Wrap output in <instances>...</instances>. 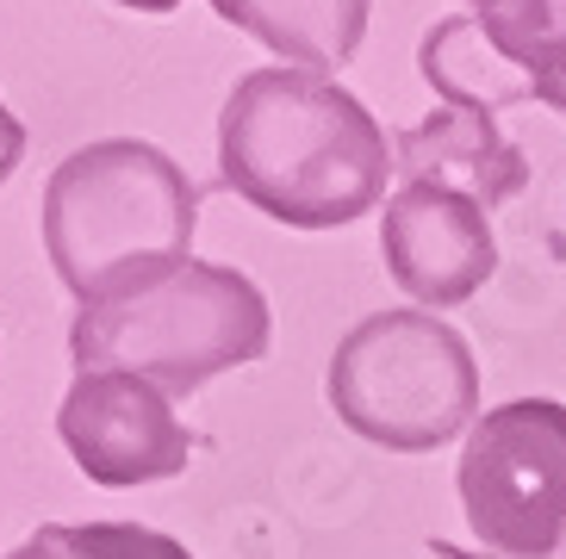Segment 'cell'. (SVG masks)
Listing matches in <instances>:
<instances>
[{
    "label": "cell",
    "instance_id": "cell-14",
    "mask_svg": "<svg viewBox=\"0 0 566 559\" xmlns=\"http://www.w3.org/2000/svg\"><path fill=\"white\" fill-rule=\"evenodd\" d=\"M430 553L436 559H504V553H485V547H454V541H430ZM542 559H566V541L554 547V553H542Z\"/></svg>",
    "mask_w": 566,
    "mask_h": 559
},
{
    "label": "cell",
    "instance_id": "cell-12",
    "mask_svg": "<svg viewBox=\"0 0 566 559\" xmlns=\"http://www.w3.org/2000/svg\"><path fill=\"white\" fill-rule=\"evenodd\" d=\"M7 559H193L175 535L144 523H44Z\"/></svg>",
    "mask_w": 566,
    "mask_h": 559
},
{
    "label": "cell",
    "instance_id": "cell-16",
    "mask_svg": "<svg viewBox=\"0 0 566 559\" xmlns=\"http://www.w3.org/2000/svg\"><path fill=\"white\" fill-rule=\"evenodd\" d=\"M542 106H554V113H566V82H554L548 94H542Z\"/></svg>",
    "mask_w": 566,
    "mask_h": 559
},
{
    "label": "cell",
    "instance_id": "cell-3",
    "mask_svg": "<svg viewBox=\"0 0 566 559\" xmlns=\"http://www.w3.org/2000/svg\"><path fill=\"white\" fill-rule=\"evenodd\" d=\"M274 312L262 286L237 267L187 262L156 286L113 305H87L69 324L75 373H137L175 392H200L206 379L268 355Z\"/></svg>",
    "mask_w": 566,
    "mask_h": 559
},
{
    "label": "cell",
    "instance_id": "cell-5",
    "mask_svg": "<svg viewBox=\"0 0 566 559\" xmlns=\"http://www.w3.org/2000/svg\"><path fill=\"white\" fill-rule=\"evenodd\" d=\"M461 510L485 553L542 559L566 541V404L511 398L467 429Z\"/></svg>",
    "mask_w": 566,
    "mask_h": 559
},
{
    "label": "cell",
    "instance_id": "cell-2",
    "mask_svg": "<svg viewBox=\"0 0 566 559\" xmlns=\"http://www.w3.org/2000/svg\"><path fill=\"white\" fill-rule=\"evenodd\" d=\"M44 255L87 305H113L193 262L200 187L144 137H101L69 149L44 181Z\"/></svg>",
    "mask_w": 566,
    "mask_h": 559
},
{
    "label": "cell",
    "instance_id": "cell-11",
    "mask_svg": "<svg viewBox=\"0 0 566 559\" xmlns=\"http://www.w3.org/2000/svg\"><path fill=\"white\" fill-rule=\"evenodd\" d=\"M480 32L535 87V99L566 82V0H467Z\"/></svg>",
    "mask_w": 566,
    "mask_h": 559
},
{
    "label": "cell",
    "instance_id": "cell-4",
    "mask_svg": "<svg viewBox=\"0 0 566 559\" xmlns=\"http://www.w3.org/2000/svg\"><path fill=\"white\" fill-rule=\"evenodd\" d=\"M331 411L386 454H436L480 423V361L436 312H374L336 342Z\"/></svg>",
    "mask_w": 566,
    "mask_h": 559
},
{
    "label": "cell",
    "instance_id": "cell-7",
    "mask_svg": "<svg viewBox=\"0 0 566 559\" xmlns=\"http://www.w3.org/2000/svg\"><path fill=\"white\" fill-rule=\"evenodd\" d=\"M386 274L411 305H461L499 274V236L480 199L436 181H405L380 212Z\"/></svg>",
    "mask_w": 566,
    "mask_h": 559
},
{
    "label": "cell",
    "instance_id": "cell-1",
    "mask_svg": "<svg viewBox=\"0 0 566 559\" xmlns=\"http://www.w3.org/2000/svg\"><path fill=\"white\" fill-rule=\"evenodd\" d=\"M399 168L380 118L331 75L255 68L218 113V175L243 205L293 231H343L386 199Z\"/></svg>",
    "mask_w": 566,
    "mask_h": 559
},
{
    "label": "cell",
    "instance_id": "cell-6",
    "mask_svg": "<svg viewBox=\"0 0 566 559\" xmlns=\"http://www.w3.org/2000/svg\"><path fill=\"white\" fill-rule=\"evenodd\" d=\"M56 435L69 461L106 492L175 478L193 461V429L175 416L163 386L137 373H75L56 404Z\"/></svg>",
    "mask_w": 566,
    "mask_h": 559
},
{
    "label": "cell",
    "instance_id": "cell-10",
    "mask_svg": "<svg viewBox=\"0 0 566 559\" xmlns=\"http://www.w3.org/2000/svg\"><path fill=\"white\" fill-rule=\"evenodd\" d=\"M417 68L442 94V106H467V113H485V118L499 113V106L535 99V87L492 50V38L480 32L473 13H454L442 25H430L423 44H417Z\"/></svg>",
    "mask_w": 566,
    "mask_h": 559
},
{
    "label": "cell",
    "instance_id": "cell-15",
    "mask_svg": "<svg viewBox=\"0 0 566 559\" xmlns=\"http://www.w3.org/2000/svg\"><path fill=\"white\" fill-rule=\"evenodd\" d=\"M118 7H132V13H175L181 0H118Z\"/></svg>",
    "mask_w": 566,
    "mask_h": 559
},
{
    "label": "cell",
    "instance_id": "cell-9",
    "mask_svg": "<svg viewBox=\"0 0 566 559\" xmlns=\"http://www.w3.org/2000/svg\"><path fill=\"white\" fill-rule=\"evenodd\" d=\"M212 13L286 56V68L331 75L361 50L374 0H212Z\"/></svg>",
    "mask_w": 566,
    "mask_h": 559
},
{
    "label": "cell",
    "instance_id": "cell-13",
    "mask_svg": "<svg viewBox=\"0 0 566 559\" xmlns=\"http://www.w3.org/2000/svg\"><path fill=\"white\" fill-rule=\"evenodd\" d=\"M19 156H25V125H19V118H13V106L0 99V187L13 181Z\"/></svg>",
    "mask_w": 566,
    "mask_h": 559
},
{
    "label": "cell",
    "instance_id": "cell-8",
    "mask_svg": "<svg viewBox=\"0 0 566 559\" xmlns=\"http://www.w3.org/2000/svg\"><path fill=\"white\" fill-rule=\"evenodd\" d=\"M392 156H399L405 181L454 187V193L480 199L485 212L530 187V156H523L485 113H467V106H436L430 118L405 125Z\"/></svg>",
    "mask_w": 566,
    "mask_h": 559
}]
</instances>
